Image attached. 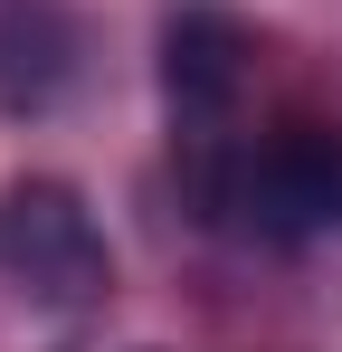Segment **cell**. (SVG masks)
<instances>
[{
    "label": "cell",
    "instance_id": "cell-2",
    "mask_svg": "<svg viewBox=\"0 0 342 352\" xmlns=\"http://www.w3.org/2000/svg\"><path fill=\"white\" fill-rule=\"evenodd\" d=\"M0 276L48 314H86L114 295V248L67 181H10L0 190Z\"/></svg>",
    "mask_w": 342,
    "mask_h": 352
},
{
    "label": "cell",
    "instance_id": "cell-1",
    "mask_svg": "<svg viewBox=\"0 0 342 352\" xmlns=\"http://www.w3.org/2000/svg\"><path fill=\"white\" fill-rule=\"evenodd\" d=\"M200 210L238 238H342V124H276L200 181Z\"/></svg>",
    "mask_w": 342,
    "mask_h": 352
},
{
    "label": "cell",
    "instance_id": "cell-3",
    "mask_svg": "<svg viewBox=\"0 0 342 352\" xmlns=\"http://www.w3.org/2000/svg\"><path fill=\"white\" fill-rule=\"evenodd\" d=\"M162 96H171V143L190 153V190L219 172L228 124H238V96H247V29L219 19V10H181L162 29Z\"/></svg>",
    "mask_w": 342,
    "mask_h": 352
}]
</instances>
